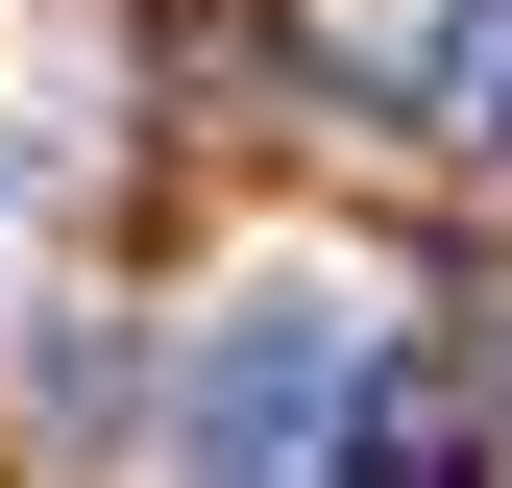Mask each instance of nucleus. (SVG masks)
Wrapping results in <instances>:
<instances>
[{
	"mask_svg": "<svg viewBox=\"0 0 512 488\" xmlns=\"http://www.w3.org/2000/svg\"><path fill=\"white\" fill-rule=\"evenodd\" d=\"M488 122H512V25H488Z\"/></svg>",
	"mask_w": 512,
	"mask_h": 488,
	"instance_id": "3",
	"label": "nucleus"
},
{
	"mask_svg": "<svg viewBox=\"0 0 512 488\" xmlns=\"http://www.w3.org/2000/svg\"><path fill=\"white\" fill-rule=\"evenodd\" d=\"M342 488H488V366H366L342 391Z\"/></svg>",
	"mask_w": 512,
	"mask_h": 488,
	"instance_id": "2",
	"label": "nucleus"
},
{
	"mask_svg": "<svg viewBox=\"0 0 512 488\" xmlns=\"http://www.w3.org/2000/svg\"><path fill=\"white\" fill-rule=\"evenodd\" d=\"M342 391H366V318H342V293H244L220 366H196V488H293L317 440H342Z\"/></svg>",
	"mask_w": 512,
	"mask_h": 488,
	"instance_id": "1",
	"label": "nucleus"
}]
</instances>
